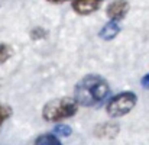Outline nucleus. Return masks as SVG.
Wrapping results in <instances>:
<instances>
[{"mask_svg": "<svg viewBox=\"0 0 149 145\" xmlns=\"http://www.w3.org/2000/svg\"><path fill=\"white\" fill-rule=\"evenodd\" d=\"M109 95H110V86L107 80L96 74H88L83 77L74 89L75 102L80 106L86 107H91L104 102Z\"/></svg>", "mask_w": 149, "mask_h": 145, "instance_id": "f257e3e1", "label": "nucleus"}, {"mask_svg": "<svg viewBox=\"0 0 149 145\" xmlns=\"http://www.w3.org/2000/svg\"><path fill=\"white\" fill-rule=\"evenodd\" d=\"M78 103L74 97H58L45 103L42 107V118L48 122H61L72 118L78 112Z\"/></svg>", "mask_w": 149, "mask_h": 145, "instance_id": "f03ea898", "label": "nucleus"}, {"mask_svg": "<svg viewBox=\"0 0 149 145\" xmlns=\"http://www.w3.org/2000/svg\"><path fill=\"white\" fill-rule=\"evenodd\" d=\"M136 103H138V96L133 92H122L109 100L106 106V112L113 119L122 118L127 115L136 106Z\"/></svg>", "mask_w": 149, "mask_h": 145, "instance_id": "7ed1b4c3", "label": "nucleus"}, {"mask_svg": "<svg viewBox=\"0 0 149 145\" xmlns=\"http://www.w3.org/2000/svg\"><path fill=\"white\" fill-rule=\"evenodd\" d=\"M129 9H130V4L127 0H114L107 6L106 13L110 20L119 23L122 19L126 18V15L129 13Z\"/></svg>", "mask_w": 149, "mask_h": 145, "instance_id": "20e7f679", "label": "nucleus"}, {"mask_svg": "<svg viewBox=\"0 0 149 145\" xmlns=\"http://www.w3.org/2000/svg\"><path fill=\"white\" fill-rule=\"evenodd\" d=\"M103 4V0H74L72 9L77 15L87 16L94 12H97Z\"/></svg>", "mask_w": 149, "mask_h": 145, "instance_id": "39448f33", "label": "nucleus"}, {"mask_svg": "<svg viewBox=\"0 0 149 145\" xmlns=\"http://www.w3.org/2000/svg\"><path fill=\"white\" fill-rule=\"evenodd\" d=\"M119 134V125L113 122H103L99 123L94 129V135L100 139H113Z\"/></svg>", "mask_w": 149, "mask_h": 145, "instance_id": "423d86ee", "label": "nucleus"}, {"mask_svg": "<svg viewBox=\"0 0 149 145\" xmlns=\"http://www.w3.org/2000/svg\"><path fill=\"white\" fill-rule=\"evenodd\" d=\"M119 32H120V26H119V23L110 20V22H107V23L100 29L99 36L101 38V39H104V41H111V39H114V38L119 35Z\"/></svg>", "mask_w": 149, "mask_h": 145, "instance_id": "0eeeda50", "label": "nucleus"}, {"mask_svg": "<svg viewBox=\"0 0 149 145\" xmlns=\"http://www.w3.org/2000/svg\"><path fill=\"white\" fill-rule=\"evenodd\" d=\"M35 145H62L59 138L54 134H44L35 139Z\"/></svg>", "mask_w": 149, "mask_h": 145, "instance_id": "6e6552de", "label": "nucleus"}, {"mask_svg": "<svg viewBox=\"0 0 149 145\" xmlns=\"http://www.w3.org/2000/svg\"><path fill=\"white\" fill-rule=\"evenodd\" d=\"M12 113H13V110H12V107H10L9 104L0 103V128H1L3 123L12 116Z\"/></svg>", "mask_w": 149, "mask_h": 145, "instance_id": "1a4fd4ad", "label": "nucleus"}, {"mask_svg": "<svg viewBox=\"0 0 149 145\" xmlns=\"http://www.w3.org/2000/svg\"><path fill=\"white\" fill-rule=\"evenodd\" d=\"M13 54V49L10 48L7 44H1L0 42V64H4Z\"/></svg>", "mask_w": 149, "mask_h": 145, "instance_id": "9d476101", "label": "nucleus"}, {"mask_svg": "<svg viewBox=\"0 0 149 145\" xmlns=\"http://www.w3.org/2000/svg\"><path fill=\"white\" fill-rule=\"evenodd\" d=\"M71 134V128L67 126V125H58L55 129H54V135H56L58 138L61 137H68Z\"/></svg>", "mask_w": 149, "mask_h": 145, "instance_id": "9b49d317", "label": "nucleus"}, {"mask_svg": "<svg viewBox=\"0 0 149 145\" xmlns=\"http://www.w3.org/2000/svg\"><path fill=\"white\" fill-rule=\"evenodd\" d=\"M141 84H142V87H143V89H149V73L148 74H145V76L142 77Z\"/></svg>", "mask_w": 149, "mask_h": 145, "instance_id": "f8f14e48", "label": "nucleus"}, {"mask_svg": "<svg viewBox=\"0 0 149 145\" xmlns=\"http://www.w3.org/2000/svg\"><path fill=\"white\" fill-rule=\"evenodd\" d=\"M49 3H64V1H70V0H47Z\"/></svg>", "mask_w": 149, "mask_h": 145, "instance_id": "ddd939ff", "label": "nucleus"}]
</instances>
